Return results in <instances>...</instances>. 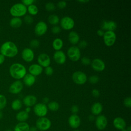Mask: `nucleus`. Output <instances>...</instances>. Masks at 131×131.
<instances>
[{
	"label": "nucleus",
	"instance_id": "obj_49",
	"mask_svg": "<svg viewBox=\"0 0 131 131\" xmlns=\"http://www.w3.org/2000/svg\"><path fill=\"white\" fill-rule=\"evenodd\" d=\"M48 102H49V98L48 97H46L43 98V103L45 104V103H47Z\"/></svg>",
	"mask_w": 131,
	"mask_h": 131
},
{
	"label": "nucleus",
	"instance_id": "obj_6",
	"mask_svg": "<svg viewBox=\"0 0 131 131\" xmlns=\"http://www.w3.org/2000/svg\"><path fill=\"white\" fill-rule=\"evenodd\" d=\"M72 78L74 83L79 85L84 84L87 80V76L86 74L80 71H77L74 72L72 74Z\"/></svg>",
	"mask_w": 131,
	"mask_h": 131
},
{
	"label": "nucleus",
	"instance_id": "obj_52",
	"mask_svg": "<svg viewBox=\"0 0 131 131\" xmlns=\"http://www.w3.org/2000/svg\"><path fill=\"white\" fill-rule=\"evenodd\" d=\"M78 2H80V3H88L89 2V0H80V1H78Z\"/></svg>",
	"mask_w": 131,
	"mask_h": 131
},
{
	"label": "nucleus",
	"instance_id": "obj_39",
	"mask_svg": "<svg viewBox=\"0 0 131 131\" xmlns=\"http://www.w3.org/2000/svg\"><path fill=\"white\" fill-rule=\"evenodd\" d=\"M53 69L50 66H48L45 68V73L47 76H51L53 73Z\"/></svg>",
	"mask_w": 131,
	"mask_h": 131
},
{
	"label": "nucleus",
	"instance_id": "obj_36",
	"mask_svg": "<svg viewBox=\"0 0 131 131\" xmlns=\"http://www.w3.org/2000/svg\"><path fill=\"white\" fill-rule=\"evenodd\" d=\"M123 104L126 107L130 108L131 107V98L130 97H126L123 100Z\"/></svg>",
	"mask_w": 131,
	"mask_h": 131
},
{
	"label": "nucleus",
	"instance_id": "obj_51",
	"mask_svg": "<svg viewBox=\"0 0 131 131\" xmlns=\"http://www.w3.org/2000/svg\"><path fill=\"white\" fill-rule=\"evenodd\" d=\"M25 111L26 112H27V113L29 114V113L31 111V108H30V107H27L25 108Z\"/></svg>",
	"mask_w": 131,
	"mask_h": 131
},
{
	"label": "nucleus",
	"instance_id": "obj_18",
	"mask_svg": "<svg viewBox=\"0 0 131 131\" xmlns=\"http://www.w3.org/2000/svg\"><path fill=\"white\" fill-rule=\"evenodd\" d=\"M80 118L76 114L71 115L68 119L69 124L73 128H78L80 126Z\"/></svg>",
	"mask_w": 131,
	"mask_h": 131
},
{
	"label": "nucleus",
	"instance_id": "obj_4",
	"mask_svg": "<svg viewBox=\"0 0 131 131\" xmlns=\"http://www.w3.org/2000/svg\"><path fill=\"white\" fill-rule=\"evenodd\" d=\"M67 55L72 61H77L79 60L81 57L80 50L77 46H71L67 50Z\"/></svg>",
	"mask_w": 131,
	"mask_h": 131
},
{
	"label": "nucleus",
	"instance_id": "obj_40",
	"mask_svg": "<svg viewBox=\"0 0 131 131\" xmlns=\"http://www.w3.org/2000/svg\"><path fill=\"white\" fill-rule=\"evenodd\" d=\"M24 20L27 24H31L33 21V17L29 15H26L24 17Z\"/></svg>",
	"mask_w": 131,
	"mask_h": 131
},
{
	"label": "nucleus",
	"instance_id": "obj_26",
	"mask_svg": "<svg viewBox=\"0 0 131 131\" xmlns=\"http://www.w3.org/2000/svg\"><path fill=\"white\" fill-rule=\"evenodd\" d=\"M23 23L22 19L20 17H13L10 20V26L13 28H17L20 27Z\"/></svg>",
	"mask_w": 131,
	"mask_h": 131
},
{
	"label": "nucleus",
	"instance_id": "obj_31",
	"mask_svg": "<svg viewBox=\"0 0 131 131\" xmlns=\"http://www.w3.org/2000/svg\"><path fill=\"white\" fill-rule=\"evenodd\" d=\"M47 106L48 109H49L51 111H56L59 109V105L57 102L52 101L48 103Z\"/></svg>",
	"mask_w": 131,
	"mask_h": 131
},
{
	"label": "nucleus",
	"instance_id": "obj_21",
	"mask_svg": "<svg viewBox=\"0 0 131 131\" xmlns=\"http://www.w3.org/2000/svg\"><path fill=\"white\" fill-rule=\"evenodd\" d=\"M113 125L116 128L121 130L125 128L126 122L123 118L116 117L113 120Z\"/></svg>",
	"mask_w": 131,
	"mask_h": 131
},
{
	"label": "nucleus",
	"instance_id": "obj_54",
	"mask_svg": "<svg viewBox=\"0 0 131 131\" xmlns=\"http://www.w3.org/2000/svg\"><path fill=\"white\" fill-rule=\"evenodd\" d=\"M126 130H127V131H131V127H130V126H129L127 128Z\"/></svg>",
	"mask_w": 131,
	"mask_h": 131
},
{
	"label": "nucleus",
	"instance_id": "obj_15",
	"mask_svg": "<svg viewBox=\"0 0 131 131\" xmlns=\"http://www.w3.org/2000/svg\"><path fill=\"white\" fill-rule=\"evenodd\" d=\"M95 124L98 129H104L107 124V120L106 117L103 115H99L96 118Z\"/></svg>",
	"mask_w": 131,
	"mask_h": 131
},
{
	"label": "nucleus",
	"instance_id": "obj_23",
	"mask_svg": "<svg viewBox=\"0 0 131 131\" xmlns=\"http://www.w3.org/2000/svg\"><path fill=\"white\" fill-rule=\"evenodd\" d=\"M35 80V77L30 74H26L23 78L24 83L27 86H31L33 85Z\"/></svg>",
	"mask_w": 131,
	"mask_h": 131
},
{
	"label": "nucleus",
	"instance_id": "obj_1",
	"mask_svg": "<svg viewBox=\"0 0 131 131\" xmlns=\"http://www.w3.org/2000/svg\"><path fill=\"white\" fill-rule=\"evenodd\" d=\"M18 52V50L17 46L11 41L5 42L0 48V53L5 57H14L17 54Z\"/></svg>",
	"mask_w": 131,
	"mask_h": 131
},
{
	"label": "nucleus",
	"instance_id": "obj_41",
	"mask_svg": "<svg viewBox=\"0 0 131 131\" xmlns=\"http://www.w3.org/2000/svg\"><path fill=\"white\" fill-rule=\"evenodd\" d=\"M51 31L53 34H58L61 31V28L58 26H54L51 28Z\"/></svg>",
	"mask_w": 131,
	"mask_h": 131
},
{
	"label": "nucleus",
	"instance_id": "obj_27",
	"mask_svg": "<svg viewBox=\"0 0 131 131\" xmlns=\"http://www.w3.org/2000/svg\"><path fill=\"white\" fill-rule=\"evenodd\" d=\"M29 118V114L25 111H21L17 113L16 119L19 122H25Z\"/></svg>",
	"mask_w": 131,
	"mask_h": 131
},
{
	"label": "nucleus",
	"instance_id": "obj_22",
	"mask_svg": "<svg viewBox=\"0 0 131 131\" xmlns=\"http://www.w3.org/2000/svg\"><path fill=\"white\" fill-rule=\"evenodd\" d=\"M68 39L71 44L75 45L79 42L80 37L78 34L76 32L72 31H71L69 34Z\"/></svg>",
	"mask_w": 131,
	"mask_h": 131
},
{
	"label": "nucleus",
	"instance_id": "obj_7",
	"mask_svg": "<svg viewBox=\"0 0 131 131\" xmlns=\"http://www.w3.org/2000/svg\"><path fill=\"white\" fill-rule=\"evenodd\" d=\"M103 37L104 44L107 47H111L116 41V34L114 31H107L104 32Z\"/></svg>",
	"mask_w": 131,
	"mask_h": 131
},
{
	"label": "nucleus",
	"instance_id": "obj_12",
	"mask_svg": "<svg viewBox=\"0 0 131 131\" xmlns=\"http://www.w3.org/2000/svg\"><path fill=\"white\" fill-rule=\"evenodd\" d=\"M37 61L38 62V64H39L40 66L46 68L50 66L51 63V59L50 56L47 54L42 53L38 56Z\"/></svg>",
	"mask_w": 131,
	"mask_h": 131
},
{
	"label": "nucleus",
	"instance_id": "obj_29",
	"mask_svg": "<svg viewBox=\"0 0 131 131\" xmlns=\"http://www.w3.org/2000/svg\"><path fill=\"white\" fill-rule=\"evenodd\" d=\"M22 107V102L19 99L14 100L11 103V108L14 111L19 110Z\"/></svg>",
	"mask_w": 131,
	"mask_h": 131
},
{
	"label": "nucleus",
	"instance_id": "obj_48",
	"mask_svg": "<svg viewBox=\"0 0 131 131\" xmlns=\"http://www.w3.org/2000/svg\"><path fill=\"white\" fill-rule=\"evenodd\" d=\"M5 60V57L2 55V54H0V65L3 64Z\"/></svg>",
	"mask_w": 131,
	"mask_h": 131
},
{
	"label": "nucleus",
	"instance_id": "obj_8",
	"mask_svg": "<svg viewBox=\"0 0 131 131\" xmlns=\"http://www.w3.org/2000/svg\"><path fill=\"white\" fill-rule=\"evenodd\" d=\"M48 110L47 105L43 103H36L33 107L34 113L39 117H45L48 113Z\"/></svg>",
	"mask_w": 131,
	"mask_h": 131
},
{
	"label": "nucleus",
	"instance_id": "obj_19",
	"mask_svg": "<svg viewBox=\"0 0 131 131\" xmlns=\"http://www.w3.org/2000/svg\"><path fill=\"white\" fill-rule=\"evenodd\" d=\"M43 68L38 64L34 63L29 67V72L30 74L34 76L39 75L42 72Z\"/></svg>",
	"mask_w": 131,
	"mask_h": 131
},
{
	"label": "nucleus",
	"instance_id": "obj_9",
	"mask_svg": "<svg viewBox=\"0 0 131 131\" xmlns=\"http://www.w3.org/2000/svg\"><path fill=\"white\" fill-rule=\"evenodd\" d=\"M59 21L61 28L66 30H70L73 29L75 25L74 19L68 16L63 17Z\"/></svg>",
	"mask_w": 131,
	"mask_h": 131
},
{
	"label": "nucleus",
	"instance_id": "obj_11",
	"mask_svg": "<svg viewBox=\"0 0 131 131\" xmlns=\"http://www.w3.org/2000/svg\"><path fill=\"white\" fill-rule=\"evenodd\" d=\"M48 30V26L43 21L38 22L35 26L34 32L38 36H42L44 35Z\"/></svg>",
	"mask_w": 131,
	"mask_h": 131
},
{
	"label": "nucleus",
	"instance_id": "obj_10",
	"mask_svg": "<svg viewBox=\"0 0 131 131\" xmlns=\"http://www.w3.org/2000/svg\"><path fill=\"white\" fill-rule=\"evenodd\" d=\"M23 83L19 80L14 81L9 88V92L13 94H17L19 93L23 89Z\"/></svg>",
	"mask_w": 131,
	"mask_h": 131
},
{
	"label": "nucleus",
	"instance_id": "obj_38",
	"mask_svg": "<svg viewBox=\"0 0 131 131\" xmlns=\"http://www.w3.org/2000/svg\"><path fill=\"white\" fill-rule=\"evenodd\" d=\"M30 45L33 48H37L39 45V41L37 39H33L30 41Z\"/></svg>",
	"mask_w": 131,
	"mask_h": 131
},
{
	"label": "nucleus",
	"instance_id": "obj_24",
	"mask_svg": "<svg viewBox=\"0 0 131 131\" xmlns=\"http://www.w3.org/2000/svg\"><path fill=\"white\" fill-rule=\"evenodd\" d=\"M102 105L99 102L94 103L91 106V110L92 113L94 115H99L102 111Z\"/></svg>",
	"mask_w": 131,
	"mask_h": 131
},
{
	"label": "nucleus",
	"instance_id": "obj_58",
	"mask_svg": "<svg viewBox=\"0 0 131 131\" xmlns=\"http://www.w3.org/2000/svg\"><path fill=\"white\" fill-rule=\"evenodd\" d=\"M40 131H41V130H40Z\"/></svg>",
	"mask_w": 131,
	"mask_h": 131
},
{
	"label": "nucleus",
	"instance_id": "obj_44",
	"mask_svg": "<svg viewBox=\"0 0 131 131\" xmlns=\"http://www.w3.org/2000/svg\"><path fill=\"white\" fill-rule=\"evenodd\" d=\"M34 2V0H23L21 1V3L27 7L32 4H33Z\"/></svg>",
	"mask_w": 131,
	"mask_h": 131
},
{
	"label": "nucleus",
	"instance_id": "obj_37",
	"mask_svg": "<svg viewBox=\"0 0 131 131\" xmlns=\"http://www.w3.org/2000/svg\"><path fill=\"white\" fill-rule=\"evenodd\" d=\"M81 62L83 64L85 65V66H88V65H89L91 63V59L89 57L84 56V57L81 58Z\"/></svg>",
	"mask_w": 131,
	"mask_h": 131
},
{
	"label": "nucleus",
	"instance_id": "obj_47",
	"mask_svg": "<svg viewBox=\"0 0 131 131\" xmlns=\"http://www.w3.org/2000/svg\"><path fill=\"white\" fill-rule=\"evenodd\" d=\"M104 32L101 29H99L97 31V34L99 36H103L104 35Z\"/></svg>",
	"mask_w": 131,
	"mask_h": 131
},
{
	"label": "nucleus",
	"instance_id": "obj_32",
	"mask_svg": "<svg viewBox=\"0 0 131 131\" xmlns=\"http://www.w3.org/2000/svg\"><path fill=\"white\" fill-rule=\"evenodd\" d=\"M27 11L29 12V14L32 15H36L38 12V9L36 5L34 4H32L27 8Z\"/></svg>",
	"mask_w": 131,
	"mask_h": 131
},
{
	"label": "nucleus",
	"instance_id": "obj_20",
	"mask_svg": "<svg viewBox=\"0 0 131 131\" xmlns=\"http://www.w3.org/2000/svg\"><path fill=\"white\" fill-rule=\"evenodd\" d=\"M37 102L36 97L32 95L26 96L23 100V103L27 107H31L34 106Z\"/></svg>",
	"mask_w": 131,
	"mask_h": 131
},
{
	"label": "nucleus",
	"instance_id": "obj_2",
	"mask_svg": "<svg viewBox=\"0 0 131 131\" xmlns=\"http://www.w3.org/2000/svg\"><path fill=\"white\" fill-rule=\"evenodd\" d=\"M9 73L14 79L19 80L26 75L27 70L23 64L20 63H14L10 67Z\"/></svg>",
	"mask_w": 131,
	"mask_h": 131
},
{
	"label": "nucleus",
	"instance_id": "obj_56",
	"mask_svg": "<svg viewBox=\"0 0 131 131\" xmlns=\"http://www.w3.org/2000/svg\"><path fill=\"white\" fill-rule=\"evenodd\" d=\"M121 131H127V130H126V129H125V128H124V129H122V130H121Z\"/></svg>",
	"mask_w": 131,
	"mask_h": 131
},
{
	"label": "nucleus",
	"instance_id": "obj_14",
	"mask_svg": "<svg viewBox=\"0 0 131 131\" xmlns=\"http://www.w3.org/2000/svg\"><path fill=\"white\" fill-rule=\"evenodd\" d=\"M21 57L26 62H31L34 58V53L33 50L29 48H26L21 52Z\"/></svg>",
	"mask_w": 131,
	"mask_h": 131
},
{
	"label": "nucleus",
	"instance_id": "obj_17",
	"mask_svg": "<svg viewBox=\"0 0 131 131\" xmlns=\"http://www.w3.org/2000/svg\"><path fill=\"white\" fill-rule=\"evenodd\" d=\"M53 58L56 63L62 64L66 62V56L64 52L62 51H56L53 54Z\"/></svg>",
	"mask_w": 131,
	"mask_h": 131
},
{
	"label": "nucleus",
	"instance_id": "obj_42",
	"mask_svg": "<svg viewBox=\"0 0 131 131\" xmlns=\"http://www.w3.org/2000/svg\"><path fill=\"white\" fill-rule=\"evenodd\" d=\"M57 7L60 9H64L65 7H66L67 6V2L63 1H59V2H58L57 3Z\"/></svg>",
	"mask_w": 131,
	"mask_h": 131
},
{
	"label": "nucleus",
	"instance_id": "obj_16",
	"mask_svg": "<svg viewBox=\"0 0 131 131\" xmlns=\"http://www.w3.org/2000/svg\"><path fill=\"white\" fill-rule=\"evenodd\" d=\"M117 25L116 22L113 20H103L101 25V30L107 31H114L117 28Z\"/></svg>",
	"mask_w": 131,
	"mask_h": 131
},
{
	"label": "nucleus",
	"instance_id": "obj_5",
	"mask_svg": "<svg viewBox=\"0 0 131 131\" xmlns=\"http://www.w3.org/2000/svg\"><path fill=\"white\" fill-rule=\"evenodd\" d=\"M36 128L40 130L45 131L49 129L51 126V121L46 117H40L36 122Z\"/></svg>",
	"mask_w": 131,
	"mask_h": 131
},
{
	"label": "nucleus",
	"instance_id": "obj_30",
	"mask_svg": "<svg viewBox=\"0 0 131 131\" xmlns=\"http://www.w3.org/2000/svg\"><path fill=\"white\" fill-rule=\"evenodd\" d=\"M48 20L51 25L55 26L59 22L60 19L58 15L56 14H51L49 16Z\"/></svg>",
	"mask_w": 131,
	"mask_h": 131
},
{
	"label": "nucleus",
	"instance_id": "obj_34",
	"mask_svg": "<svg viewBox=\"0 0 131 131\" xmlns=\"http://www.w3.org/2000/svg\"><path fill=\"white\" fill-rule=\"evenodd\" d=\"M45 8L48 11H52L55 9V6L53 3L48 2L45 5Z\"/></svg>",
	"mask_w": 131,
	"mask_h": 131
},
{
	"label": "nucleus",
	"instance_id": "obj_13",
	"mask_svg": "<svg viewBox=\"0 0 131 131\" xmlns=\"http://www.w3.org/2000/svg\"><path fill=\"white\" fill-rule=\"evenodd\" d=\"M93 69L97 72L103 71L105 68V64L104 61L99 58H95L91 62Z\"/></svg>",
	"mask_w": 131,
	"mask_h": 131
},
{
	"label": "nucleus",
	"instance_id": "obj_28",
	"mask_svg": "<svg viewBox=\"0 0 131 131\" xmlns=\"http://www.w3.org/2000/svg\"><path fill=\"white\" fill-rule=\"evenodd\" d=\"M63 45V41L59 38H55L52 42V47L56 51H59L62 48Z\"/></svg>",
	"mask_w": 131,
	"mask_h": 131
},
{
	"label": "nucleus",
	"instance_id": "obj_35",
	"mask_svg": "<svg viewBox=\"0 0 131 131\" xmlns=\"http://www.w3.org/2000/svg\"><path fill=\"white\" fill-rule=\"evenodd\" d=\"M89 81L91 83L95 84L99 81V77L97 75H92L89 78Z\"/></svg>",
	"mask_w": 131,
	"mask_h": 131
},
{
	"label": "nucleus",
	"instance_id": "obj_53",
	"mask_svg": "<svg viewBox=\"0 0 131 131\" xmlns=\"http://www.w3.org/2000/svg\"><path fill=\"white\" fill-rule=\"evenodd\" d=\"M3 118V113L1 110H0V120Z\"/></svg>",
	"mask_w": 131,
	"mask_h": 131
},
{
	"label": "nucleus",
	"instance_id": "obj_25",
	"mask_svg": "<svg viewBox=\"0 0 131 131\" xmlns=\"http://www.w3.org/2000/svg\"><path fill=\"white\" fill-rule=\"evenodd\" d=\"M29 124L26 122H19L14 128V131H29Z\"/></svg>",
	"mask_w": 131,
	"mask_h": 131
},
{
	"label": "nucleus",
	"instance_id": "obj_3",
	"mask_svg": "<svg viewBox=\"0 0 131 131\" xmlns=\"http://www.w3.org/2000/svg\"><path fill=\"white\" fill-rule=\"evenodd\" d=\"M27 12V7L21 3L14 4L10 9V13L13 17H20L24 16Z\"/></svg>",
	"mask_w": 131,
	"mask_h": 131
},
{
	"label": "nucleus",
	"instance_id": "obj_55",
	"mask_svg": "<svg viewBox=\"0 0 131 131\" xmlns=\"http://www.w3.org/2000/svg\"><path fill=\"white\" fill-rule=\"evenodd\" d=\"M5 131H13V130H11V129H7L5 130Z\"/></svg>",
	"mask_w": 131,
	"mask_h": 131
},
{
	"label": "nucleus",
	"instance_id": "obj_46",
	"mask_svg": "<svg viewBox=\"0 0 131 131\" xmlns=\"http://www.w3.org/2000/svg\"><path fill=\"white\" fill-rule=\"evenodd\" d=\"M92 94L94 97H97L99 96L100 92L98 90H97L96 89H93L92 91Z\"/></svg>",
	"mask_w": 131,
	"mask_h": 131
},
{
	"label": "nucleus",
	"instance_id": "obj_50",
	"mask_svg": "<svg viewBox=\"0 0 131 131\" xmlns=\"http://www.w3.org/2000/svg\"><path fill=\"white\" fill-rule=\"evenodd\" d=\"M37 128L35 127H30L29 128V131H37Z\"/></svg>",
	"mask_w": 131,
	"mask_h": 131
},
{
	"label": "nucleus",
	"instance_id": "obj_57",
	"mask_svg": "<svg viewBox=\"0 0 131 131\" xmlns=\"http://www.w3.org/2000/svg\"><path fill=\"white\" fill-rule=\"evenodd\" d=\"M74 131H80V130H74Z\"/></svg>",
	"mask_w": 131,
	"mask_h": 131
},
{
	"label": "nucleus",
	"instance_id": "obj_43",
	"mask_svg": "<svg viewBox=\"0 0 131 131\" xmlns=\"http://www.w3.org/2000/svg\"><path fill=\"white\" fill-rule=\"evenodd\" d=\"M88 46V43L87 42L84 40H81L80 41L79 43H78V48L79 49H84L85 48V47H86V46Z\"/></svg>",
	"mask_w": 131,
	"mask_h": 131
},
{
	"label": "nucleus",
	"instance_id": "obj_33",
	"mask_svg": "<svg viewBox=\"0 0 131 131\" xmlns=\"http://www.w3.org/2000/svg\"><path fill=\"white\" fill-rule=\"evenodd\" d=\"M7 103L6 97L0 94V110H3L6 106Z\"/></svg>",
	"mask_w": 131,
	"mask_h": 131
},
{
	"label": "nucleus",
	"instance_id": "obj_45",
	"mask_svg": "<svg viewBox=\"0 0 131 131\" xmlns=\"http://www.w3.org/2000/svg\"><path fill=\"white\" fill-rule=\"evenodd\" d=\"M71 112L73 114H76L78 112V111H79V108H78L77 105H73L71 107Z\"/></svg>",
	"mask_w": 131,
	"mask_h": 131
}]
</instances>
